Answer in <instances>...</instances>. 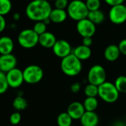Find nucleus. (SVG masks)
<instances>
[{
    "instance_id": "1",
    "label": "nucleus",
    "mask_w": 126,
    "mask_h": 126,
    "mask_svg": "<svg viewBox=\"0 0 126 126\" xmlns=\"http://www.w3.org/2000/svg\"><path fill=\"white\" fill-rule=\"evenodd\" d=\"M52 9L50 2L46 0H33L27 4L25 14L33 21H43L49 18Z\"/></svg>"
},
{
    "instance_id": "2",
    "label": "nucleus",
    "mask_w": 126,
    "mask_h": 126,
    "mask_svg": "<svg viewBox=\"0 0 126 126\" xmlns=\"http://www.w3.org/2000/svg\"><path fill=\"white\" fill-rule=\"evenodd\" d=\"M60 67L62 72L65 75L69 77H75L82 72V61L73 53H71L62 59Z\"/></svg>"
},
{
    "instance_id": "3",
    "label": "nucleus",
    "mask_w": 126,
    "mask_h": 126,
    "mask_svg": "<svg viewBox=\"0 0 126 126\" xmlns=\"http://www.w3.org/2000/svg\"><path fill=\"white\" fill-rule=\"evenodd\" d=\"M66 11L68 17L76 21L88 18L89 13L85 1H83L82 0L70 1Z\"/></svg>"
},
{
    "instance_id": "4",
    "label": "nucleus",
    "mask_w": 126,
    "mask_h": 126,
    "mask_svg": "<svg viewBox=\"0 0 126 126\" xmlns=\"http://www.w3.org/2000/svg\"><path fill=\"white\" fill-rule=\"evenodd\" d=\"M98 96L105 103H114L120 97V92L114 83L105 81L98 86Z\"/></svg>"
},
{
    "instance_id": "5",
    "label": "nucleus",
    "mask_w": 126,
    "mask_h": 126,
    "mask_svg": "<svg viewBox=\"0 0 126 126\" xmlns=\"http://www.w3.org/2000/svg\"><path fill=\"white\" fill-rule=\"evenodd\" d=\"M17 41L22 48L32 49L39 44V35L33 29H25L19 33Z\"/></svg>"
},
{
    "instance_id": "6",
    "label": "nucleus",
    "mask_w": 126,
    "mask_h": 126,
    "mask_svg": "<svg viewBox=\"0 0 126 126\" xmlns=\"http://www.w3.org/2000/svg\"><path fill=\"white\" fill-rule=\"evenodd\" d=\"M24 80L29 84H35L40 82L44 76L43 69L38 65H29L23 70Z\"/></svg>"
},
{
    "instance_id": "7",
    "label": "nucleus",
    "mask_w": 126,
    "mask_h": 126,
    "mask_svg": "<svg viewBox=\"0 0 126 126\" xmlns=\"http://www.w3.org/2000/svg\"><path fill=\"white\" fill-rule=\"evenodd\" d=\"M106 72L104 67L100 64L94 65L88 72L87 79L89 83L99 86L106 81Z\"/></svg>"
},
{
    "instance_id": "8",
    "label": "nucleus",
    "mask_w": 126,
    "mask_h": 126,
    "mask_svg": "<svg viewBox=\"0 0 126 126\" xmlns=\"http://www.w3.org/2000/svg\"><path fill=\"white\" fill-rule=\"evenodd\" d=\"M108 18L114 24L120 25L126 21V7L124 4L111 7L108 12Z\"/></svg>"
},
{
    "instance_id": "9",
    "label": "nucleus",
    "mask_w": 126,
    "mask_h": 126,
    "mask_svg": "<svg viewBox=\"0 0 126 126\" xmlns=\"http://www.w3.org/2000/svg\"><path fill=\"white\" fill-rule=\"evenodd\" d=\"M76 31L79 35L84 37H92L97 30V25L94 24L88 18L77 21Z\"/></svg>"
},
{
    "instance_id": "10",
    "label": "nucleus",
    "mask_w": 126,
    "mask_h": 126,
    "mask_svg": "<svg viewBox=\"0 0 126 126\" xmlns=\"http://www.w3.org/2000/svg\"><path fill=\"white\" fill-rule=\"evenodd\" d=\"M6 78L9 87L13 89H17L20 87L25 82L23 71L16 67L7 72Z\"/></svg>"
},
{
    "instance_id": "11",
    "label": "nucleus",
    "mask_w": 126,
    "mask_h": 126,
    "mask_svg": "<svg viewBox=\"0 0 126 126\" xmlns=\"http://www.w3.org/2000/svg\"><path fill=\"white\" fill-rule=\"evenodd\" d=\"M52 50L56 57L62 59L71 55L73 52L72 47L70 43L64 39L57 40L53 47Z\"/></svg>"
},
{
    "instance_id": "12",
    "label": "nucleus",
    "mask_w": 126,
    "mask_h": 126,
    "mask_svg": "<svg viewBox=\"0 0 126 126\" xmlns=\"http://www.w3.org/2000/svg\"><path fill=\"white\" fill-rule=\"evenodd\" d=\"M17 65V59L15 55L11 54L0 55V71L7 73Z\"/></svg>"
},
{
    "instance_id": "13",
    "label": "nucleus",
    "mask_w": 126,
    "mask_h": 126,
    "mask_svg": "<svg viewBox=\"0 0 126 126\" xmlns=\"http://www.w3.org/2000/svg\"><path fill=\"white\" fill-rule=\"evenodd\" d=\"M85 111H86L84 108L83 103L78 101L71 103L67 109L68 114L71 117L73 120H80Z\"/></svg>"
},
{
    "instance_id": "14",
    "label": "nucleus",
    "mask_w": 126,
    "mask_h": 126,
    "mask_svg": "<svg viewBox=\"0 0 126 126\" xmlns=\"http://www.w3.org/2000/svg\"><path fill=\"white\" fill-rule=\"evenodd\" d=\"M56 41L57 40L55 35L50 32H45L43 34L39 35V44H40L44 48L52 49Z\"/></svg>"
},
{
    "instance_id": "15",
    "label": "nucleus",
    "mask_w": 126,
    "mask_h": 126,
    "mask_svg": "<svg viewBox=\"0 0 126 126\" xmlns=\"http://www.w3.org/2000/svg\"><path fill=\"white\" fill-rule=\"evenodd\" d=\"M79 120L82 126H97L99 117L95 111H85Z\"/></svg>"
},
{
    "instance_id": "16",
    "label": "nucleus",
    "mask_w": 126,
    "mask_h": 126,
    "mask_svg": "<svg viewBox=\"0 0 126 126\" xmlns=\"http://www.w3.org/2000/svg\"><path fill=\"white\" fill-rule=\"evenodd\" d=\"M120 51L118 45L110 44L108 45L104 51V57L106 61L110 62L116 61L120 55Z\"/></svg>"
},
{
    "instance_id": "17",
    "label": "nucleus",
    "mask_w": 126,
    "mask_h": 126,
    "mask_svg": "<svg viewBox=\"0 0 126 126\" xmlns=\"http://www.w3.org/2000/svg\"><path fill=\"white\" fill-rule=\"evenodd\" d=\"M68 17L66 10H62L58 8H53L52 9L49 18L51 22L55 24H61L63 23L67 18Z\"/></svg>"
},
{
    "instance_id": "18",
    "label": "nucleus",
    "mask_w": 126,
    "mask_h": 126,
    "mask_svg": "<svg viewBox=\"0 0 126 126\" xmlns=\"http://www.w3.org/2000/svg\"><path fill=\"white\" fill-rule=\"evenodd\" d=\"M72 53L81 61H82L89 59L91 56L92 52L89 47H86L83 44H81L75 47L73 49Z\"/></svg>"
},
{
    "instance_id": "19",
    "label": "nucleus",
    "mask_w": 126,
    "mask_h": 126,
    "mask_svg": "<svg viewBox=\"0 0 126 126\" xmlns=\"http://www.w3.org/2000/svg\"><path fill=\"white\" fill-rule=\"evenodd\" d=\"M14 48V43L11 38L1 36L0 38V55L11 54Z\"/></svg>"
},
{
    "instance_id": "20",
    "label": "nucleus",
    "mask_w": 126,
    "mask_h": 126,
    "mask_svg": "<svg viewBox=\"0 0 126 126\" xmlns=\"http://www.w3.org/2000/svg\"><path fill=\"white\" fill-rule=\"evenodd\" d=\"M88 18L94 24H102L105 18V15L103 13L102 10H97L94 11H89L88 15Z\"/></svg>"
},
{
    "instance_id": "21",
    "label": "nucleus",
    "mask_w": 126,
    "mask_h": 126,
    "mask_svg": "<svg viewBox=\"0 0 126 126\" xmlns=\"http://www.w3.org/2000/svg\"><path fill=\"white\" fill-rule=\"evenodd\" d=\"M98 104L97 97H87L83 102V106L86 111H95L98 107Z\"/></svg>"
},
{
    "instance_id": "22",
    "label": "nucleus",
    "mask_w": 126,
    "mask_h": 126,
    "mask_svg": "<svg viewBox=\"0 0 126 126\" xmlns=\"http://www.w3.org/2000/svg\"><path fill=\"white\" fill-rule=\"evenodd\" d=\"M27 106H28L27 101L22 95L17 96L16 97L14 98L13 101V107L17 111H23L26 109Z\"/></svg>"
},
{
    "instance_id": "23",
    "label": "nucleus",
    "mask_w": 126,
    "mask_h": 126,
    "mask_svg": "<svg viewBox=\"0 0 126 126\" xmlns=\"http://www.w3.org/2000/svg\"><path fill=\"white\" fill-rule=\"evenodd\" d=\"M73 119L68 114V112H62L60 113L56 119V123L58 126H71Z\"/></svg>"
},
{
    "instance_id": "24",
    "label": "nucleus",
    "mask_w": 126,
    "mask_h": 126,
    "mask_svg": "<svg viewBox=\"0 0 126 126\" xmlns=\"http://www.w3.org/2000/svg\"><path fill=\"white\" fill-rule=\"evenodd\" d=\"M114 84L119 91L120 93L126 94V75H121L119 76L115 82Z\"/></svg>"
},
{
    "instance_id": "25",
    "label": "nucleus",
    "mask_w": 126,
    "mask_h": 126,
    "mask_svg": "<svg viewBox=\"0 0 126 126\" xmlns=\"http://www.w3.org/2000/svg\"><path fill=\"white\" fill-rule=\"evenodd\" d=\"M12 9V2L10 0H0V15H7Z\"/></svg>"
},
{
    "instance_id": "26",
    "label": "nucleus",
    "mask_w": 126,
    "mask_h": 126,
    "mask_svg": "<svg viewBox=\"0 0 126 126\" xmlns=\"http://www.w3.org/2000/svg\"><path fill=\"white\" fill-rule=\"evenodd\" d=\"M98 86L88 83L84 89V93L86 95V97H96L98 96Z\"/></svg>"
},
{
    "instance_id": "27",
    "label": "nucleus",
    "mask_w": 126,
    "mask_h": 126,
    "mask_svg": "<svg viewBox=\"0 0 126 126\" xmlns=\"http://www.w3.org/2000/svg\"><path fill=\"white\" fill-rule=\"evenodd\" d=\"M33 31L39 35L47 32V24L44 21H36L33 27Z\"/></svg>"
},
{
    "instance_id": "28",
    "label": "nucleus",
    "mask_w": 126,
    "mask_h": 126,
    "mask_svg": "<svg viewBox=\"0 0 126 126\" xmlns=\"http://www.w3.org/2000/svg\"><path fill=\"white\" fill-rule=\"evenodd\" d=\"M8 88L9 86L6 78V73L0 71V94L5 93Z\"/></svg>"
},
{
    "instance_id": "29",
    "label": "nucleus",
    "mask_w": 126,
    "mask_h": 126,
    "mask_svg": "<svg viewBox=\"0 0 126 126\" xmlns=\"http://www.w3.org/2000/svg\"><path fill=\"white\" fill-rule=\"evenodd\" d=\"M86 6L89 11L100 10L101 6V0H86Z\"/></svg>"
},
{
    "instance_id": "30",
    "label": "nucleus",
    "mask_w": 126,
    "mask_h": 126,
    "mask_svg": "<svg viewBox=\"0 0 126 126\" xmlns=\"http://www.w3.org/2000/svg\"><path fill=\"white\" fill-rule=\"evenodd\" d=\"M21 120H22V116L19 113V111H15L13 113H12L10 116V123L13 125V126H16L18 125L20 122H21Z\"/></svg>"
},
{
    "instance_id": "31",
    "label": "nucleus",
    "mask_w": 126,
    "mask_h": 126,
    "mask_svg": "<svg viewBox=\"0 0 126 126\" xmlns=\"http://www.w3.org/2000/svg\"><path fill=\"white\" fill-rule=\"evenodd\" d=\"M69 0H56L54 1V6L55 8L66 10L69 4Z\"/></svg>"
},
{
    "instance_id": "32",
    "label": "nucleus",
    "mask_w": 126,
    "mask_h": 126,
    "mask_svg": "<svg viewBox=\"0 0 126 126\" xmlns=\"http://www.w3.org/2000/svg\"><path fill=\"white\" fill-rule=\"evenodd\" d=\"M118 47L120 49V53L126 56V38L123 39L120 41L118 44Z\"/></svg>"
},
{
    "instance_id": "33",
    "label": "nucleus",
    "mask_w": 126,
    "mask_h": 126,
    "mask_svg": "<svg viewBox=\"0 0 126 126\" xmlns=\"http://www.w3.org/2000/svg\"><path fill=\"white\" fill-rule=\"evenodd\" d=\"M104 1L105 2V4H107L110 7H113L116 5L123 4L125 0H104Z\"/></svg>"
},
{
    "instance_id": "34",
    "label": "nucleus",
    "mask_w": 126,
    "mask_h": 126,
    "mask_svg": "<svg viewBox=\"0 0 126 126\" xmlns=\"http://www.w3.org/2000/svg\"><path fill=\"white\" fill-rule=\"evenodd\" d=\"M71 90L74 93H78L81 90V83H74L71 86Z\"/></svg>"
},
{
    "instance_id": "35",
    "label": "nucleus",
    "mask_w": 126,
    "mask_h": 126,
    "mask_svg": "<svg viewBox=\"0 0 126 126\" xmlns=\"http://www.w3.org/2000/svg\"><path fill=\"white\" fill-rule=\"evenodd\" d=\"M82 44L90 47L93 44L92 37H84V38H82Z\"/></svg>"
},
{
    "instance_id": "36",
    "label": "nucleus",
    "mask_w": 126,
    "mask_h": 126,
    "mask_svg": "<svg viewBox=\"0 0 126 126\" xmlns=\"http://www.w3.org/2000/svg\"><path fill=\"white\" fill-rule=\"evenodd\" d=\"M6 25H7V23H6L4 16L0 15V32H3L5 30Z\"/></svg>"
},
{
    "instance_id": "37",
    "label": "nucleus",
    "mask_w": 126,
    "mask_h": 126,
    "mask_svg": "<svg viewBox=\"0 0 126 126\" xmlns=\"http://www.w3.org/2000/svg\"><path fill=\"white\" fill-rule=\"evenodd\" d=\"M19 18H20V16H19V15L18 13H15V14L13 15V19H14V20L18 21Z\"/></svg>"
},
{
    "instance_id": "38",
    "label": "nucleus",
    "mask_w": 126,
    "mask_h": 126,
    "mask_svg": "<svg viewBox=\"0 0 126 126\" xmlns=\"http://www.w3.org/2000/svg\"><path fill=\"white\" fill-rule=\"evenodd\" d=\"M114 126H125L122 122H117L114 124Z\"/></svg>"
},
{
    "instance_id": "39",
    "label": "nucleus",
    "mask_w": 126,
    "mask_h": 126,
    "mask_svg": "<svg viewBox=\"0 0 126 126\" xmlns=\"http://www.w3.org/2000/svg\"><path fill=\"white\" fill-rule=\"evenodd\" d=\"M46 1H49V2H50V1H53V2H54L56 0H46Z\"/></svg>"
},
{
    "instance_id": "40",
    "label": "nucleus",
    "mask_w": 126,
    "mask_h": 126,
    "mask_svg": "<svg viewBox=\"0 0 126 126\" xmlns=\"http://www.w3.org/2000/svg\"><path fill=\"white\" fill-rule=\"evenodd\" d=\"M73 126V125H72V126Z\"/></svg>"
},
{
    "instance_id": "41",
    "label": "nucleus",
    "mask_w": 126,
    "mask_h": 126,
    "mask_svg": "<svg viewBox=\"0 0 126 126\" xmlns=\"http://www.w3.org/2000/svg\"><path fill=\"white\" fill-rule=\"evenodd\" d=\"M69 1H73V0H69Z\"/></svg>"
},
{
    "instance_id": "42",
    "label": "nucleus",
    "mask_w": 126,
    "mask_h": 126,
    "mask_svg": "<svg viewBox=\"0 0 126 126\" xmlns=\"http://www.w3.org/2000/svg\"></svg>"
},
{
    "instance_id": "43",
    "label": "nucleus",
    "mask_w": 126,
    "mask_h": 126,
    "mask_svg": "<svg viewBox=\"0 0 126 126\" xmlns=\"http://www.w3.org/2000/svg\"><path fill=\"white\" fill-rule=\"evenodd\" d=\"M125 5H126V4H125Z\"/></svg>"
}]
</instances>
